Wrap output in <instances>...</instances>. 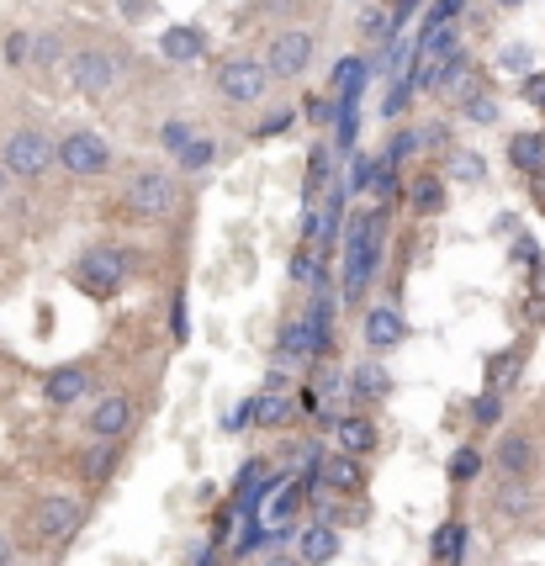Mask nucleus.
<instances>
[{
    "label": "nucleus",
    "mask_w": 545,
    "mask_h": 566,
    "mask_svg": "<svg viewBox=\"0 0 545 566\" xmlns=\"http://www.w3.org/2000/svg\"><path fill=\"white\" fill-rule=\"evenodd\" d=\"M381 265V212H355L344 228V302L355 307Z\"/></svg>",
    "instance_id": "f257e3e1"
},
{
    "label": "nucleus",
    "mask_w": 545,
    "mask_h": 566,
    "mask_svg": "<svg viewBox=\"0 0 545 566\" xmlns=\"http://www.w3.org/2000/svg\"><path fill=\"white\" fill-rule=\"evenodd\" d=\"M123 206L132 223H160V217H169L175 206H180V186H175V175L169 169H138L132 180H127L123 191Z\"/></svg>",
    "instance_id": "f03ea898"
},
{
    "label": "nucleus",
    "mask_w": 545,
    "mask_h": 566,
    "mask_svg": "<svg viewBox=\"0 0 545 566\" xmlns=\"http://www.w3.org/2000/svg\"><path fill=\"white\" fill-rule=\"evenodd\" d=\"M127 281V254L123 249H85L75 260V286L85 297H112Z\"/></svg>",
    "instance_id": "7ed1b4c3"
},
{
    "label": "nucleus",
    "mask_w": 545,
    "mask_h": 566,
    "mask_svg": "<svg viewBox=\"0 0 545 566\" xmlns=\"http://www.w3.org/2000/svg\"><path fill=\"white\" fill-rule=\"evenodd\" d=\"M117 80H123V59L106 48H80L69 59V90H80V96H106Z\"/></svg>",
    "instance_id": "20e7f679"
},
{
    "label": "nucleus",
    "mask_w": 545,
    "mask_h": 566,
    "mask_svg": "<svg viewBox=\"0 0 545 566\" xmlns=\"http://www.w3.org/2000/svg\"><path fill=\"white\" fill-rule=\"evenodd\" d=\"M48 164H53V143L42 138L38 127H22V133L5 138V160H0L5 175H16V180H38V175H48Z\"/></svg>",
    "instance_id": "39448f33"
},
{
    "label": "nucleus",
    "mask_w": 545,
    "mask_h": 566,
    "mask_svg": "<svg viewBox=\"0 0 545 566\" xmlns=\"http://www.w3.org/2000/svg\"><path fill=\"white\" fill-rule=\"evenodd\" d=\"M493 471H498V482H535V471H541L535 440L524 429H504L493 445Z\"/></svg>",
    "instance_id": "423d86ee"
},
{
    "label": "nucleus",
    "mask_w": 545,
    "mask_h": 566,
    "mask_svg": "<svg viewBox=\"0 0 545 566\" xmlns=\"http://www.w3.org/2000/svg\"><path fill=\"white\" fill-rule=\"evenodd\" d=\"M80 525H85V503L69 498V492H48L38 508H33V529H38V540H48V545H64Z\"/></svg>",
    "instance_id": "0eeeda50"
},
{
    "label": "nucleus",
    "mask_w": 545,
    "mask_h": 566,
    "mask_svg": "<svg viewBox=\"0 0 545 566\" xmlns=\"http://www.w3.org/2000/svg\"><path fill=\"white\" fill-rule=\"evenodd\" d=\"M132 418H138V407H132L127 392H101L90 403V413H85V435L101 440V445H117L127 429H132Z\"/></svg>",
    "instance_id": "6e6552de"
},
{
    "label": "nucleus",
    "mask_w": 545,
    "mask_h": 566,
    "mask_svg": "<svg viewBox=\"0 0 545 566\" xmlns=\"http://www.w3.org/2000/svg\"><path fill=\"white\" fill-rule=\"evenodd\" d=\"M265 85H270V75H265L259 59H223L217 64V96L233 101V106H254L265 96Z\"/></svg>",
    "instance_id": "1a4fd4ad"
},
{
    "label": "nucleus",
    "mask_w": 545,
    "mask_h": 566,
    "mask_svg": "<svg viewBox=\"0 0 545 566\" xmlns=\"http://www.w3.org/2000/svg\"><path fill=\"white\" fill-rule=\"evenodd\" d=\"M53 160L64 164L69 175H101L112 164V143L101 133H64V143L53 149Z\"/></svg>",
    "instance_id": "9d476101"
},
{
    "label": "nucleus",
    "mask_w": 545,
    "mask_h": 566,
    "mask_svg": "<svg viewBox=\"0 0 545 566\" xmlns=\"http://www.w3.org/2000/svg\"><path fill=\"white\" fill-rule=\"evenodd\" d=\"M366 350H371V361L381 355H392V350H403L408 344V318L392 307V302H377V307H366Z\"/></svg>",
    "instance_id": "9b49d317"
},
{
    "label": "nucleus",
    "mask_w": 545,
    "mask_h": 566,
    "mask_svg": "<svg viewBox=\"0 0 545 566\" xmlns=\"http://www.w3.org/2000/svg\"><path fill=\"white\" fill-rule=\"evenodd\" d=\"M313 482L324 487V492H360L366 487V466L355 461V455H344V450H329V455H318L313 461Z\"/></svg>",
    "instance_id": "f8f14e48"
},
{
    "label": "nucleus",
    "mask_w": 545,
    "mask_h": 566,
    "mask_svg": "<svg viewBox=\"0 0 545 566\" xmlns=\"http://www.w3.org/2000/svg\"><path fill=\"white\" fill-rule=\"evenodd\" d=\"M307 64H313V38H307V33H281V38L270 42L265 75H270V80H296Z\"/></svg>",
    "instance_id": "ddd939ff"
},
{
    "label": "nucleus",
    "mask_w": 545,
    "mask_h": 566,
    "mask_svg": "<svg viewBox=\"0 0 545 566\" xmlns=\"http://www.w3.org/2000/svg\"><path fill=\"white\" fill-rule=\"evenodd\" d=\"M296 514H302V482H270V487H265L259 525L270 529V534H281V529L292 525Z\"/></svg>",
    "instance_id": "4468645a"
},
{
    "label": "nucleus",
    "mask_w": 545,
    "mask_h": 566,
    "mask_svg": "<svg viewBox=\"0 0 545 566\" xmlns=\"http://www.w3.org/2000/svg\"><path fill=\"white\" fill-rule=\"evenodd\" d=\"M276 355L287 365H302L318 355V334H313V324L307 318H287V324L276 328Z\"/></svg>",
    "instance_id": "2eb2a0df"
},
{
    "label": "nucleus",
    "mask_w": 545,
    "mask_h": 566,
    "mask_svg": "<svg viewBox=\"0 0 545 566\" xmlns=\"http://www.w3.org/2000/svg\"><path fill=\"white\" fill-rule=\"evenodd\" d=\"M85 392H90V370H85V365H59V370H48V381H42V398L53 407L80 403Z\"/></svg>",
    "instance_id": "dca6fc26"
},
{
    "label": "nucleus",
    "mask_w": 545,
    "mask_h": 566,
    "mask_svg": "<svg viewBox=\"0 0 545 566\" xmlns=\"http://www.w3.org/2000/svg\"><path fill=\"white\" fill-rule=\"evenodd\" d=\"M334 440H339V450H344V455H355V461H360V455H371V450H377V424H371V413H350V418H339L334 424Z\"/></svg>",
    "instance_id": "f3484780"
},
{
    "label": "nucleus",
    "mask_w": 545,
    "mask_h": 566,
    "mask_svg": "<svg viewBox=\"0 0 545 566\" xmlns=\"http://www.w3.org/2000/svg\"><path fill=\"white\" fill-rule=\"evenodd\" d=\"M339 556V529L334 525H307L296 540V562L302 566H329Z\"/></svg>",
    "instance_id": "a211bd4d"
},
{
    "label": "nucleus",
    "mask_w": 545,
    "mask_h": 566,
    "mask_svg": "<svg viewBox=\"0 0 545 566\" xmlns=\"http://www.w3.org/2000/svg\"><path fill=\"white\" fill-rule=\"evenodd\" d=\"M392 392V376H386V365L381 361H360L355 370H350V398L366 407V403H381Z\"/></svg>",
    "instance_id": "6ab92c4d"
},
{
    "label": "nucleus",
    "mask_w": 545,
    "mask_h": 566,
    "mask_svg": "<svg viewBox=\"0 0 545 566\" xmlns=\"http://www.w3.org/2000/svg\"><path fill=\"white\" fill-rule=\"evenodd\" d=\"M202 48H207L202 27H165L160 33V53L169 64H191V59H202Z\"/></svg>",
    "instance_id": "aec40b11"
},
{
    "label": "nucleus",
    "mask_w": 545,
    "mask_h": 566,
    "mask_svg": "<svg viewBox=\"0 0 545 566\" xmlns=\"http://www.w3.org/2000/svg\"><path fill=\"white\" fill-rule=\"evenodd\" d=\"M493 508L504 514V525H524V519L535 514V487L530 482H504L498 487V498H493Z\"/></svg>",
    "instance_id": "412c9836"
},
{
    "label": "nucleus",
    "mask_w": 545,
    "mask_h": 566,
    "mask_svg": "<svg viewBox=\"0 0 545 566\" xmlns=\"http://www.w3.org/2000/svg\"><path fill=\"white\" fill-rule=\"evenodd\" d=\"M508 160L519 175H545V133H514L508 138Z\"/></svg>",
    "instance_id": "4be33fe9"
},
{
    "label": "nucleus",
    "mask_w": 545,
    "mask_h": 566,
    "mask_svg": "<svg viewBox=\"0 0 545 566\" xmlns=\"http://www.w3.org/2000/svg\"><path fill=\"white\" fill-rule=\"evenodd\" d=\"M408 202H414V212L434 217V212L445 206V180H440V175H419V180L408 186Z\"/></svg>",
    "instance_id": "5701e85b"
},
{
    "label": "nucleus",
    "mask_w": 545,
    "mask_h": 566,
    "mask_svg": "<svg viewBox=\"0 0 545 566\" xmlns=\"http://www.w3.org/2000/svg\"><path fill=\"white\" fill-rule=\"evenodd\" d=\"M461 545H466V529L451 519V525H440L434 529V545H429V562H440V566H451V562H461Z\"/></svg>",
    "instance_id": "b1692460"
},
{
    "label": "nucleus",
    "mask_w": 545,
    "mask_h": 566,
    "mask_svg": "<svg viewBox=\"0 0 545 566\" xmlns=\"http://www.w3.org/2000/svg\"><path fill=\"white\" fill-rule=\"evenodd\" d=\"M461 186H477L482 175H487V164H482V154H471V149H451V164H445Z\"/></svg>",
    "instance_id": "393cba45"
},
{
    "label": "nucleus",
    "mask_w": 545,
    "mask_h": 566,
    "mask_svg": "<svg viewBox=\"0 0 545 566\" xmlns=\"http://www.w3.org/2000/svg\"><path fill=\"white\" fill-rule=\"evenodd\" d=\"M112 466H117V450L101 445V440H90V450H85V477H90V482H106Z\"/></svg>",
    "instance_id": "a878e982"
},
{
    "label": "nucleus",
    "mask_w": 545,
    "mask_h": 566,
    "mask_svg": "<svg viewBox=\"0 0 545 566\" xmlns=\"http://www.w3.org/2000/svg\"><path fill=\"white\" fill-rule=\"evenodd\" d=\"M461 112H466L471 122H482V127H487V122H498V96L477 85V90H471V96L461 101Z\"/></svg>",
    "instance_id": "bb28decb"
},
{
    "label": "nucleus",
    "mask_w": 545,
    "mask_h": 566,
    "mask_svg": "<svg viewBox=\"0 0 545 566\" xmlns=\"http://www.w3.org/2000/svg\"><path fill=\"white\" fill-rule=\"evenodd\" d=\"M477 471H482V450L477 445H461L451 455V482H477Z\"/></svg>",
    "instance_id": "cd10ccee"
},
{
    "label": "nucleus",
    "mask_w": 545,
    "mask_h": 566,
    "mask_svg": "<svg viewBox=\"0 0 545 566\" xmlns=\"http://www.w3.org/2000/svg\"><path fill=\"white\" fill-rule=\"evenodd\" d=\"M212 154H217V143H212V138H191V143H186L175 160H180V169H207Z\"/></svg>",
    "instance_id": "c85d7f7f"
},
{
    "label": "nucleus",
    "mask_w": 545,
    "mask_h": 566,
    "mask_svg": "<svg viewBox=\"0 0 545 566\" xmlns=\"http://www.w3.org/2000/svg\"><path fill=\"white\" fill-rule=\"evenodd\" d=\"M191 138H197V127H191V122H180V117H169L165 127H160V143H165L169 154H180Z\"/></svg>",
    "instance_id": "c756f323"
},
{
    "label": "nucleus",
    "mask_w": 545,
    "mask_h": 566,
    "mask_svg": "<svg viewBox=\"0 0 545 566\" xmlns=\"http://www.w3.org/2000/svg\"><path fill=\"white\" fill-rule=\"evenodd\" d=\"M360 33H366V38H392V33H397V27H392V11H386V5H371V11L360 16Z\"/></svg>",
    "instance_id": "7c9ffc66"
},
{
    "label": "nucleus",
    "mask_w": 545,
    "mask_h": 566,
    "mask_svg": "<svg viewBox=\"0 0 545 566\" xmlns=\"http://www.w3.org/2000/svg\"><path fill=\"white\" fill-rule=\"evenodd\" d=\"M408 101H414V85H408V75H397L392 90H386V101H381V112H386V117H403V106H408Z\"/></svg>",
    "instance_id": "2f4dec72"
},
{
    "label": "nucleus",
    "mask_w": 545,
    "mask_h": 566,
    "mask_svg": "<svg viewBox=\"0 0 545 566\" xmlns=\"http://www.w3.org/2000/svg\"><path fill=\"white\" fill-rule=\"evenodd\" d=\"M318 186H329V149H313L307 160V202L318 197Z\"/></svg>",
    "instance_id": "473e14b6"
},
{
    "label": "nucleus",
    "mask_w": 545,
    "mask_h": 566,
    "mask_svg": "<svg viewBox=\"0 0 545 566\" xmlns=\"http://www.w3.org/2000/svg\"><path fill=\"white\" fill-rule=\"evenodd\" d=\"M371 175H377V160H371V154H355V164H350V191L366 197V191H371Z\"/></svg>",
    "instance_id": "72a5a7b5"
},
{
    "label": "nucleus",
    "mask_w": 545,
    "mask_h": 566,
    "mask_svg": "<svg viewBox=\"0 0 545 566\" xmlns=\"http://www.w3.org/2000/svg\"><path fill=\"white\" fill-rule=\"evenodd\" d=\"M471 418H477L482 429H487V424H498V418H504V398H498V392H482V398L471 403Z\"/></svg>",
    "instance_id": "f704fd0d"
},
{
    "label": "nucleus",
    "mask_w": 545,
    "mask_h": 566,
    "mask_svg": "<svg viewBox=\"0 0 545 566\" xmlns=\"http://www.w3.org/2000/svg\"><path fill=\"white\" fill-rule=\"evenodd\" d=\"M414 154H419V127H397V138H392V154H386V160L403 164V160H414Z\"/></svg>",
    "instance_id": "c9c22d12"
},
{
    "label": "nucleus",
    "mask_w": 545,
    "mask_h": 566,
    "mask_svg": "<svg viewBox=\"0 0 545 566\" xmlns=\"http://www.w3.org/2000/svg\"><path fill=\"white\" fill-rule=\"evenodd\" d=\"M461 11H466V0H434V5H429V22H423V33H434V27L456 22Z\"/></svg>",
    "instance_id": "e433bc0d"
},
{
    "label": "nucleus",
    "mask_w": 545,
    "mask_h": 566,
    "mask_svg": "<svg viewBox=\"0 0 545 566\" xmlns=\"http://www.w3.org/2000/svg\"><path fill=\"white\" fill-rule=\"evenodd\" d=\"M355 138H360V112H339L334 143H339V149H355Z\"/></svg>",
    "instance_id": "4c0bfd02"
},
{
    "label": "nucleus",
    "mask_w": 545,
    "mask_h": 566,
    "mask_svg": "<svg viewBox=\"0 0 545 566\" xmlns=\"http://www.w3.org/2000/svg\"><path fill=\"white\" fill-rule=\"evenodd\" d=\"M254 413H259V424H265V429H270V424H281V418H287V392H270V398L254 407Z\"/></svg>",
    "instance_id": "58836bf2"
},
{
    "label": "nucleus",
    "mask_w": 545,
    "mask_h": 566,
    "mask_svg": "<svg viewBox=\"0 0 545 566\" xmlns=\"http://www.w3.org/2000/svg\"><path fill=\"white\" fill-rule=\"evenodd\" d=\"M419 149H451V127H445V122L419 127Z\"/></svg>",
    "instance_id": "ea45409f"
},
{
    "label": "nucleus",
    "mask_w": 545,
    "mask_h": 566,
    "mask_svg": "<svg viewBox=\"0 0 545 566\" xmlns=\"http://www.w3.org/2000/svg\"><path fill=\"white\" fill-rule=\"evenodd\" d=\"M27 59H33V38L27 33H11L5 38V64H27Z\"/></svg>",
    "instance_id": "a19ab883"
},
{
    "label": "nucleus",
    "mask_w": 545,
    "mask_h": 566,
    "mask_svg": "<svg viewBox=\"0 0 545 566\" xmlns=\"http://www.w3.org/2000/svg\"><path fill=\"white\" fill-rule=\"evenodd\" d=\"M296 112H270V117L259 122V138H281V133H292Z\"/></svg>",
    "instance_id": "79ce46f5"
},
{
    "label": "nucleus",
    "mask_w": 545,
    "mask_h": 566,
    "mask_svg": "<svg viewBox=\"0 0 545 566\" xmlns=\"http://www.w3.org/2000/svg\"><path fill=\"white\" fill-rule=\"evenodd\" d=\"M530 59H535L530 42H508L504 48V70H530Z\"/></svg>",
    "instance_id": "37998d69"
},
{
    "label": "nucleus",
    "mask_w": 545,
    "mask_h": 566,
    "mask_svg": "<svg viewBox=\"0 0 545 566\" xmlns=\"http://www.w3.org/2000/svg\"><path fill=\"white\" fill-rule=\"evenodd\" d=\"M524 101L545 112V75H530V80H524Z\"/></svg>",
    "instance_id": "c03bdc74"
},
{
    "label": "nucleus",
    "mask_w": 545,
    "mask_h": 566,
    "mask_svg": "<svg viewBox=\"0 0 545 566\" xmlns=\"http://www.w3.org/2000/svg\"><path fill=\"white\" fill-rule=\"evenodd\" d=\"M250 418H254V403H239V407H233V418H228V424H233V429H244Z\"/></svg>",
    "instance_id": "a18cd8bd"
},
{
    "label": "nucleus",
    "mask_w": 545,
    "mask_h": 566,
    "mask_svg": "<svg viewBox=\"0 0 545 566\" xmlns=\"http://www.w3.org/2000/svg\"><path fill=\"white\" fill-rule=\"evenodd\" d=\"M11 562H16V545H11V540L0 534V566H11Z\"/></svg>",
    "instance_id": "49530a36"
},
{
    "label": "nucleus",
    "mask_w": 545,
    "mask_h": 566,
    "mask_svg": "<svg viewBox=\"0 0 545 566\" xmlns=\"http://www.w3.org/2000/svg\"><path fill=\"white\" fill-rule=\"evenodd\" d=\"M265 566H302V562H292V556H270Z\"/></svg>",
    "instance_id": "de8ad7c7"
},
{
    "label": "nucleus",
    "mask_w": 545,
    "mask_h": 566,
    "mask_svg": "<svg viewBox=\"0 0 545 566\" xmlns=\"http://www.w3.org/2000/svg\"><path fill=\"white\" fill-rule=\"evenodd\" d=\"M493 5H524V0H493Z\"/></svg>",
    "instance_id": "09e8293b"
},
{
    "label": "nucleus",
    "mask_w": 545,
    "mask_h": 566,
    "mask_svg": "<svg viewBox=\"0 0 545 566\" xmlns=\"http://www.w3.org/2000/svg\"><path fill=\"white\" fill-rule=\"evenodd\" d=\"M0 191H5V169H0Z\"/></svg>",
    "instance_id": "8fccbe9b"
}]
</instances>
